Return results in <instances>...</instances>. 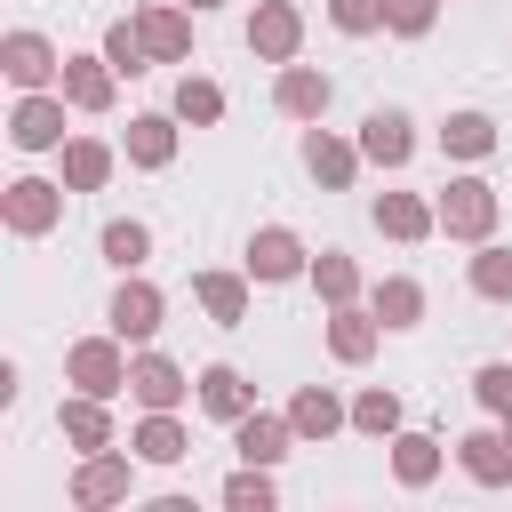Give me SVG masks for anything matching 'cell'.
I'll return each mask as SVG.
<instances>
[{
	"label": "cell",
	"mask_w": 512,
	"mask_h": 512,
	"mask_svg": "<svg viewBox=\"0 0 512 512\" xmlns=\"http://www.w3.org/2000/svg\"><path fill=\"white\" fill-rule=\"evenodd\" d=\"M224 496H232V512H272V488H264V480H248V472H240Z\"/></svg>",
	"instance_id": "obj_20"
},
{
	"label": "cell",
	"mask_w": 512,
	"mask_h": 512,
	"mask_svg": "<svg viewBox=\"0 0 512 512\" xmlns=\"http://www.w3.org/2000/svg\"><path fill=\"white\" fill-rule=\"evenodd\" d=\"M120 496V464H88L80 472V504H112Z\"/></svg>",
	"instance_id": "obj_15"
},
{
	"label": "cell",
	"mask_w": 512,
	"mask_h": 512,
	"mask_svg": "<svg viewBox=\"0 0 512 512\" xmlns=\"http://www.w3.org/2000/svg\"><path fill=\"white\" fill-rule=\"evenodd\" d=\"M480 288H488V296H512V256H504V248L480 256Z\"/></svg>",
	"instance_id": "obj_22"
},
{
	"label": "cell",
	"mask_w": 512,
	"mask_h": 512,
	"mask_svg": "<svg viewBox=\"0 0 512 512\" xmlns=\"http://www.w3.org/2000/svg\"><path fill=\"white\" fill-rule=\"evenodd\" d=\"M144 40H152L160 56H176V48H184V24H176V16H144Z\"/></svg>",
	"instance_id": "obj_21"
},
{
	"label": "cell",
	"mask_w": 512,
	"mask_h": 512,
	"mask_svg": "<svg viewBox=\"0 0 512 512\" xmlns=\"http://www.w3.org/2000/svg\"><path fill=\"white\" fill-rule=\"evenodd\" d=\"M136 448H144V456H160V464H168V456H184V432H176V424H160V416H152V424H144V440H136Z\"/></svg>",
	"instance_id": "obj_17"
},
{
	"label": "cell",
	"mask_w": 512,
	"mask_h": 512,
	"mask_svg": "<svg viewBox=\"0 0 512 512\" xmlns=\"http://www.w3.org/2000/svg\"><path fill=\"white\" fill-rule=\"evenodd\" d=\"M72 176H80V184H96V176H104V152H96V144H80V152H72Z\"/></svg>",
	"instance_id": "obj_34"
},
{
	"label": "cell",
	"mask_w": 512,
	"mask_h": 512,
	"mask_svg": "<svg viewBox=\"0 0 512 512\" xmlns=\"http://www.w3.org/2000/svg\"><path fill=\"white\" fill-rule=\"evenodd\" d=\"M200 296H208V304H216V312H224V320H232V312H240V288H232V280H200Z\"/></svg>",
	"instance_id": "obj_31"
},
{
	"label": "cell",
	"mask_w": 512,
	"mask_h": 512,
	"mask_svg": "<svg viewBox=\"0 0 512 512\" xmlns=\"http://www.w3.org/2000/svg\"><path fill=\"white\" fill-rule=\"evenodd\" d=\"M480 400L504 408V400H512V368H480Z\"/></svg>",
	"instance_id": "obj_28"
},
{
	"label": "cell",
	"mask_w": 512,
	"mask_h": 512,
	"mask_svg": "<svg viewBox=\"0 0 512 512\" xmlns=\"http://www.w3.org/2000/svg\"><path fill=\"white\" fill-rule=\"evenodd\" d=\"M72 96H80V104H104V72L80 64V72H72Z\"/></svg>",
	"instance_id": "obj_32"
},
{
	"label": "cell",
	"mask_w": 512,
	"mask_h": 512,
	"mask_svg": "<svg viewBox=\"0 0 512 512\" xmlns=\"http://www.w3.org/2000/svg\"><path fill=\"white\" fill-rule=\"evenodd\" d=\"M336 24H344V32H368V24H376V0H336Z\"/></svg>",
	"instance_id": "obj_30"
},
{
	"label": "cell",
	"mask_w": 512,
	"mask_h": 512,
	"mask_svg": "<svg viewBox=\"0 0 512 512\" xmlns=\"http://www.w3.org/2000/svg\"><path fill=\"white\" fill-rule=\"evenodd\" d=\"M128 384H136V400H152V408H168V400H176V392H184V384H176V368H168V360H144V368H136V376H128Z\"/></svg>",
	"instance_id": "obj_6"
},
{
	"label": "cell",
	"mask_w": 512,
	"mask_h": 512,
	"mask_svg": "<svg viewBox=\"0 0 512 512\" xmlns=\"http://www.w3.org/2000/svg\"><path fill=\"white\" fill-rule=\"evenodd\" d=\"M8 208H16V224H24V232H40L56 200H48V184H16V200H8Z\"/></svg>",
	"instance_id": "obj_9"
},
{
	"label": "cell",
	"mask_w": 512,
	"mask_h": 512,
	"mask_svg": "<svg viewBox=\"0 0 512 512\" xmlns=\"http://www.w3.org/2000/svg\"><path fill=\"white\" fill-rule=\"evenodd\" d=\"M400 472L424 480V472H432V440H400Z\"/></svg>",
	"instance_id": "obj_27"
},
{
	"label": "cell",
	"mask_w": 512,
	"mask_h": 512,
	"mask_svg": "<svg viewBox=\"0 0 512 512\" xmlns=\"http://www.w3.org/2000/svg\"><path fill=\"white\" fill-rule=\"evenodd\" d=\"M136 160H168V120H136Z\"/></svg>",
	"instance_id": "obj_18"
},
{
	"label": "cell",
	"mask_w": 512,
	"mask_h": 512,
	"mask_svg": "<svg viewBox=\"0 0 512 512\" xmlns=\"http://www.w3.org/2000/svg\"><path fill=\"white\" fill-rule=\"evenodd\" d=\"M376 216H384V224H392V232H424V208H408V200H384V208H376Z\"/></svg>",
	"instance_id": "obj_25"
},
{
	"label": "cell",
	"mask_w": 512,
	"mask_h": 512,
	"mask_svg": "<svg viewBox=\"0 0 512 512\" xmlns=\"http://www.w3.org/2000/svg\"><path fill=\"white\" fill-rule=\"evenodd\" d=\"M72 368H80V384H88V392H112V384H120V368H112V352H104V344H80V352H72Z\"/></svg>",
	"instance_id": "obj_7"
},
{
	"label": "cell",
	"mask_w": 512,
	"mask_h": 512,
	"mask_svg": "<svg viewBox=\"0 0 512 512\" xmlns=\"http://www.w3.org/2000/svg\"><path fill=\"white\" fill-rule=\"evenodd\" d=\"M464 448H472L464 464H472L480 480H504V472H512V456H504V440H464Z\"/></svg>",
	"instance_id": "obj_14"
},
{
	"label": "cell",
	"mask_w": 512,
	"mask_h": 512,
	"mask_svg": "<svg viewBox=\"0 0 512 512\" xmlns=\"http://www.w3.org/2000/svg\"><path fill=\"white\" fill-rule=\"evenodd\" d=\"M152 512H192V504H184V496H160V504H152Z\"/></svg>",
	"instance_id": "obj_38"
},
{
	"label": "cell",
	"mask_w": 512,
	"mask_h": 512,
	"mask_svg": "<svg viewBox=\"0 0 512 512\" xmlns=\"http://www.w3.org/2000/svg\"><path fill=\"white\" fill-rule=\"evenodd\" d=\"M312 168H320V176H344V168H352V152H336V144H312Z\"/></svg>",
	"instance_id": "obj_33"
},
{
	"label": "cell",
	"mask_w": 512,
	"mask_h": 512,
	"mask_svg": "<svg viewBox=\"0 0 512 512\" xmlns=\"http://www.w3.org/2000/svg\"><path fill=\"white\" fill-rule=\"evenodd\" d=\"M288 40H296V16H288V8H272V16L256 24V48H264V56H288Z\"/></svg>",
	"instance_id": "obj_10"
},
{
	"label": "cell",
	"mask_w": 512,
	"mask_h": 512,
	"mask_svg": "<svg viewBox=\"0 0 512 512\" xmlns=\"http://www.w3.org/2000/svg\"><path fill=\"white\" fill-rule=\"evenodd\" d=\"M448 224H456V232H488V184H456Z\"/></svg>",
	"instance_id": "obj_4"
},
{
	"label": "cell",
	"mask_w": 512,
	"mask_h": 512,
	"mask_svg": "<svg viewBox=\"0 0 512 512\" xmlns=\"http://www.w3.org/2000/svg\"><path fill=\"white\" fill-rule=\"evenodd\" d=\"M64 432H72V440H104V416H96V408H64Z\"/></svg>",
	"instance_id": "obj_26"
},
{
	"label": "cell",
	"mask_w": 512,
	"mask_h": 512,
	"mask_svg": "<svg viewBox=\"0 0 512 512\" xmlns=\"http://www.w3.org/2000/svg\"><path fill=\"white\" fill-rule=\"evenodd\" d=\"M200 400H208L216 416H240V408H248V384H240L232 368H208V376H200Z\"/></svg>",
	"instance_id": "obj_2"
},
{
	"label": "cell",
	"mask_w": 512,
	"mask_h": 512,
	"mask_svg": "<svg viewBox=\"0 0 512 512\" xmlns=\"http://www.w3.org/2000/svg\"><path fill=\"white\" fill-rule=\"evenodd\" d=\"M176 104H184L192 120H216V104H224V96H216V88H200V80H184V96H176Z\"/></svg>",
	"instance_id": "obj_23"
},
{
	"label": "cell",
	"mask_w": 512,
	"mask_h": 512,
	"mask_svg": "<svg viewBox=\"0 0 512 512\" xmlns=\"http://www.w3.org/2000/svg\"><path fill=\"white\" fill-rule=\"evenodd\" d=\"M112 320H120V336H152V320H160V296H152V288H120Z\"/></svg>",
	"instance_id": "obj_1"
},
{
	"label": "cell",
	"mask_w": 512,
	"mask_h": 512,
	"mask_svg": "<svg viewBox=\"0 0 512 512\" xmlns=\"http://www.w3.org/2000/svg\"><path fill=\"white\" fill-rule=\"evenodd\" d=\"M8 72H16V80H40V72H48V48H40L32 32H24V40H8Z\"/></svg>",
	"instance_id": "obj_11"
},
{
	"label": "cell",
	"mask_w": 512,
	"mask_h": 512,
	"mask_svg": "<svg viewBox=\"0 0 512 512\" xmlns=\"http://www.w3.org/2000/svg\"><path fill=\"white\" fill-rule=\"evenodd\" d=\"M360 424H376V432H384V424H392V400H384V392H368V400H360Z\"/></svg>",
	"instance_id": "obj_37"
},
{
	"label": "cell",
	"mask_w": 512,
	"mask_h": 512,
	"mask_svg": "<svg viewBox=\"0 0 512 512\" xmlns=\"http://www.w3.org/2000/svg\"><path fill=\"white\" fill-rule=\"evenodd\" d=\"M104 248H112L120 264H136V256H144V232H136V224H112V232H104Z\"/></svg>",
	"instance_id": "obj_24"
},
{
	"label": "cell",
	"mask_w": 512,
	"mask_h": 512,
	"mask_svg": "<svg viewBox=\"0 0 512 512\" xmlns=\"http://www.w3.org/2000/svg\"><path fill=\"white\" fill-rule=\"evenodd\" d=\"M112 64H120V72H136V32H128V24L112 32Z\"/></svg>",
	"instance_id": "obj_36"
},
{
	"label": "cell",
	"mask_w": 512,
	"mask_h": 512,
	"mask_svg": "<svg viewBox=\"0 0 512 512\" xmlns=\"http://www.w3.org/2000/svg\"><path fill=\"white\" fill-rule=\"evenodd\" d=\"M320 96H328V88H320L312 72H288V80H280V104H288V112H320Z\"/></svg>",
	"instance_id": "obj_12"
},
{
	"label": "cell",
	"mask_w": 512,
	"mask_h": 512,
	"mask_svg": "<svg viewBox=\"0 0 512 512\" xmlns=\"http://www.w3.org/2000/svg\"><path fill=\"white\" fill-rule=\"evenodd\" d=\"M392 24H400V32H424V24H432V0H392Z\"/></svg>",
	"instance_id": "obj_29"
},
{
	"label": "cell",
	"mask_w": 512,
	"mask_h": 512,
	"mask_svg": "<svg viewBox=\"0 0 512 512\" xmlns=\"http://www.w3.org/2000/svg\"><path fill=\"white\" fill-rule=\"evenodd\" d=\"M248 256H256V272H264V280H288V272H296V240H288V232H264Z\"/></svg>",
	"instance_id": "obj_5"
},
{
	"label": "cell",
	"mask_w": 512,
	"mask_h": 512,
	"mask_svg": "<svg viewBox=\"0 0 512 512\" xmlns=\"http://www.w3.org/2000/svg\"><path fill=\"white\" fill-rule=\"evenodd\" d=\"M384 312H392V320H408V312H416V288H408V280H392V288H384Z\"/></svg>",
	"instance_id": "obj_35"
},
{
	"label": "cell",
	"mask_w": 512,
	"mask_h": 512,
	"mask_svg": "<svg viewBox=\"0 0 512 512\" xmlns=\"http://www.w3.org/2000/svg\"><path fill=\"white\" fill-rule=\"evenodd\" d=\"M240 456H248V464H272V456H280V424L248 416V424H240Z\"/></svg>",
	"instance_id": "obj_8"
},
{
	"label": "cell",
	"mask_w": 512,
	"mask_h": 512,
	"mask_svg": "<svg viewBox=\"0 0 512 512\" xmlns=\"http://www.w3.org/2000/svg\"><path fill=\"white\" fill-rule=\"evenodd\" d=\"M296 424H304V432H328V424H336V400H328V392H304V400H296Z\"/></svg>",
	"instance_id": "obj_19"
},
{
	"label": "cell",
	"mask_w": 512,
	"mask_h": 512,
	"mask_svg": "<svg viewBox=\"0 0 512 512\" xmlns=\"http://www.w3.org/2000/svg\"><path fill=\"white\" fill-rule=\"evenodd\" d=\"M488 136H496V128H488L480 112H456V120H448V144H456V152H488Z\"/></svg>",
	"instance_id": "obj_13"
},
{
	"label": "cell",
	"mask_w": 512,
	"mask_h": 512,
	"mask_svg": "<svg viewBox=\"0 0 512 512\" xmlns=\"http://www.w3.org/2000/svg\"><path fill=\"white\" fill-rule=\"evenodd\" d=\"M368 152H376V160H408V120H400V112H376V120H368Z\"/></svg>",
	"instance_id": "obj_3"
},
{
	"label": "cell",
	"mask_w": 512,
	"mask_h": 512,
	"mask_svg": "<svg viewBox=\"0 0 512 512\" xmlns=\"http://www.w3.org/2000/svg\"><path fill=\"white\" fill-rule=\"evenodd\" d=\"M48 136H56V112L48 104H24L16 112V144H48Z\"/></svg>",
	"instance_id": "obj_16"
}]
</instances>
